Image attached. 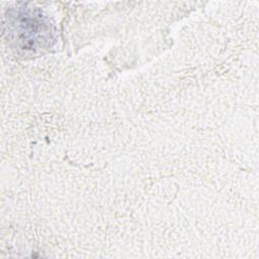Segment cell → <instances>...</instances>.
Wrapping results in <instances>:
<instances>
[{
	"mask_svg": "<svg viewBox=\"0 0 259 259\" xmlns=\"http://www.w3.org/2000/svg\"><path fill=\"white\" fill-rule=\"evenodd\" d=\"M5 19L8 37L24 50L42 49L53 40L48 19L35 8L21 6L10 9Z\"/></svg>",
	"mask_w": 259,
	"mask_h": 259,
	"instance_id": "1",
	"label": "cell"
}]
</instances>
